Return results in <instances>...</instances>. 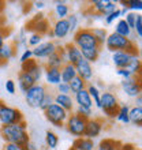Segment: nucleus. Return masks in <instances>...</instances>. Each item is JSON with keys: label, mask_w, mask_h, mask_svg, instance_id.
I'll list each match as a JSON object with an SVG mask.
<instances>
[{"label": "nucleus", "mask_w": 142, "mask_h": 150, "mask_svg": "<svg viewBox=\"0 0 142 150\" xmlns=\"http://www.w3.org/2000/svg\"><path fill=\"white\" fill-rule=\"evenodd\" d=\"M0 135L6 141V143H14L21 147H23L30 141L28 134V127L25 122L11 124V126H1Z\"/></svg>", "instance_id": "obj_1"}, {"label": "nucleus", "mask_w": 142, "mask_h": 150, "mask_svg": "<svg viewBox=\"0 0 142 150\" xmlns=\"http://www.w3.org/2000/svg\"><path fill=\"white\" fill-rule=\"evenodd\" d=\"M75 47H78L81 51L85 49H101V45L96 37L92 33V29L89 28H81L74 33V42Z\"/></svg>", "instance_id": "obj_2"}, {"label": "nucleus", "mask_w": 142, "mask_h": 150, "mask_svg": "<svg viewBox=\"0 0 142 150\" xmlns=\"http://www.w3.org/2000/svg\"><path fill=\"white\" fill-rule=\"evenodd\" d=\"M105 47L108 48V51H111L112 53L118 51H126L130 53H137V48H135L134 42L130 38L122 37L116 34V33H111L107 37Z\"/></svg>", "instance_id": "obj_3"}, {"label": "nucleus", "mask_w": 142, "mask_h": 150, "mask_svg": "<svg viewBox=\"0 0 142 150\" xmlns=\"http://www.w3.org/2000/svg\"><path fill=\"white\" fill-rule=\"evenodd\" d=\"M100 109H103L104 115L107 117H115L118 113L119 108H120V103H119L118 97L111 93V91H104L101 93V100H100Z\"/></svg>", "instance_id": "obj_4"}, {"label": "nucleus", "mask_w": 142, "mask_h": 150, "mask_svg": "<svg viewBox=\"0 0 142 150\" xmlns=\"http://www.w3.org/2000/svg\"><path fill=\"white\" fill-rule=\"evenodd\" d=\"M86 123H87L86 119H83L82 116L77 115L75 112H71V113L68 115V117H67V120H66V124H64V126H66L67 131L72 135V137L81 138V137H83V134H85Z\"/></svg>", "instance_id": "obj_5"}, {"label": "nucleus", "mask_w": 142, "mask_h": 150, "mask_svg": "<svg viewBox=\"0 0 142 150\" xmlns=\"http://www.w3.org/2000/svg\"><path fill=\"white\" fill-rule=\"evenodd\" d=\"M25 122L23 115L19 109L8 105H0V123L1 126H11V124H18V123Z\"/></svg>", "instance_id": "obj_6"}, {"label": "nucleus", "mask_w": 142, "mask_h": 150, "mask_svg": "<svg viewBox=\"0 0 142 150\" xmlns=\"http://www.w3.org/2000/svg\"><path fill=\"white\" fill-rule=\"evenodd\" d=\"M44 115H45L48 122L53 124L55 127H63L66 124V120H67L70 113L67 111H64L63 108H60L59 105L52 104L51 107L44 111Z\"/></svg>", "instance_id": "obj_7"}, {"label": "nucleus", "mask_w": 142, "mask_h": 150, "mask_svg": "<svg viewBox=\"0 0 142 150\" xmlns=\"http://www.w3.org/2000/svg\"><path fill=\"white\" fill-rule=\"evenodd\" d=\"M47 87L41 85V83H36L34 86H32L26 93H25V98L29 107L32 108H40L41 101L47 94Z\"/></svg>", "instance_id": "obj_8"}, {"label": "nucleus", "mask_w": 142, "mask_h": 150, "mask_svg": "<svg viewBox=\"0 0 142 150\" xmlns=\"http://www.w3.org/2000/svg\"><path fill=\"white\" fill-rule=\"evenodd\" d=\"M60 53L63 56L64 63H70L72 66H75L82 59V52L78 47H75L74 44H67L64 47H60Z\"/></svg>", "instance_id": "obj_9"}, {"label": "nucleus", "mask_w": 142, "mask_h": 150, "mask_svg": "<svg viewBox=\"0 0 142 150\" xmlns=\"http://www.w3.org/2000/svg\"><path fill=\"white\" fill-rule=\"evenodd\" d=\"M33 51V57L36 59H48L52 53H55L58 51V47L53 41H45V42H41L38 47H36L32 49Z\"/></svg>", "instance_id": "obj_10"}, {"label": "nucleus", "mask_w": 142, "mask_h": 150, "mask_svg": "<svg viewBox=\"0 0 142 150\" xmlns=\"http://www.w3.org/2000/svg\"><path fill=\"white\" fill-rule=\"evenodd\" d=\"M104 128V122L101 119H96L92 117L87 120L86 123V128H85V134L83 137L89 139H94L96 137H99L101 134V131Z\"/></svg>", "instance_id": "obj_11"}, {"label": "nucleus", "mask_w": 142, "mask_h": 150, "mask_svg": "<svg viewBox=\"0 0 142 150\" xmlns=\"http://www.w3.org/2000/svg\"><path fill=\"white\" fill-rule=\"evenodd\" d=\"M75 71H77V75H78L79 78L83 79L86 83L90 82L92 79H93V75H94L92 64L89 63V62H86L83 57L75 64Z\"/></svg>", "instance_id": "obj_12"}, {"label": "nucleus", "mask_w": 142, "mask_h": 150, "mask_svg": "<svg viewBox=\"0 0 142 150\" xmlns=\"http://www.w3.org/2000/svg\"><path fill=\"white\" fill-rule=\"evenodd\" d=\"M120 86H122V90L124 91L129 97H131V98H135V97L142 91L141 85H139L137 78L123 79L122 83H120Z\"/></svg>", "instance_id": "obj_13"}, {"label": "nucleus", "mask_w": 142, "mask_h": 150, "mask_svg": "<svg viewBox=\"0 0 142 150\" xmlns=\"http://www.w3.org/2000/svg\"><path fill=\"white\" fill-rule=\"evenodd\" d=\"M22 71H26L28 74L32 75L33 79L36 81V83H40V81H41V78L44 75V68L37 63V60H33V59L22 64Z\"/></svg>", "instance_id": "obj_14"}, {"label": "nucleus", "mask_w": 142, "mask_h": 150, "mask_svg": "<svg viewBox=\"0 0 142 150\" xmlns=\"http://www.w3.org/2000/svg\"><path fill=\"white\" fill-rule=\"evenodd\" d=\"M44 15H36V18L28 25V29L33 30L34 33L43 36V34H47L48 30H49V23L43 18Z\"/></svg>", "instance_id": "obj_15"}, {"label": "nucleus", "mask_w": 142, "mask_h": 150, "mask_svg": "<svg viewBox=\"0 0 142 150\" xmlns=\"http://www.w3.org/2000/svg\"><path fill=\"white\" fill-rule=\"evenodd\" d=\"M52 33H53V37L58 40H64L66 37L70 34V26H68L67 19H58L53 23V28H52Z\"/></svg>", "instance_id": "obj_16"}, {"label": "nucleus", "mask_w": 142, "mask_h": 150, "mask_svg": "<svg viewBox=\"0 0 142 150\" xmlns=\"http://www.w3.org/2000/svg\"><path fill=\"white\" fill-rule=\"evenodd\" d=\"M53 104L59 105L60 108H63L64 111H67L68 113H71L75 108L74 98L70 94H59L58 93L56 96H53Z\"/></svg>", "instance_id": "obj_17"}, {"label": "nucleus", "mask_w": 142, "mask_h": 150, "mask_svg": "<svg viewBox=\"0 0 142 150\" xmlns=\"http://www.w3.org/2000/svg\"><path fill=\"white\" fill-rule=\"evenodd\" d=\"M135 55V53H130V52L126 51H118L112 53V63L115 64V67L118 68H126V66L130 62L131 56Z\"/></svg>", "instance_id": "obj_18"}, {"label": "nucleus", "mask_w": 142, "mask_h": 150, "mask_svg": "<svg viewBox=\"0 0 142 150\" xmlns=\"http://www.w3.org/2000/svg\"><path fill=\"white\" fill-rule=\"evenodd\" d=\"M72 98H74V103L77 104V107L89 108V109L93 108V101H92L90 96H89V93H87L86 89H83V90L75 93Z\"/></svg>", "instance_id": "obj_19"}, {"label": "nucleus", "mask_w": 142, "mask_h": 150, "mask_svg": "<svg viewBox=\"0 0 142 150\" xmlns=\"http://www.w3.org/2000/svg\"><path fill=\"white\" fill-rule=\"evenodd\" d=\"M44 78L48 85L51 86H58L62 82V75H60V68H48L44 70Z\"/></svg>", "instance_id": "obj_20"}, {"label": "nucleus", "mask_w": 142, "mask_h": 150, "mask_svg": "<svg viewBox=\"0 0 142 150\" xmlns=\"http://www.w3.org/2000/svg\"><path fill=\"white\" fill-rule=\"evenodd\" d=\"M34 85H36V81L33 79V76L30 74H28L26 71H21L18 74V87H19L21 91L26 93Z\"/></svg>", "instance_id": "obj_21"}, {"label": "nucleus", "mask_w": 142, "mask_h": 150, "mask_svg": "<svg viewBox=\"0 0 142 150\" xmlns=\"http://www.w3.org/2000/svg\"><path fill=\"white\" fill-rule=\"evenodd\" d=\"M94 139H89L85 137L81 138H75V141L72 142V149L71 150H94Z\"/></svg>", "instance_id": "obj_22"}, {"label": "nucleus", "mask_w": 142, "mask_h": 150, "mask_svg": "<svg viewBox=\"0 0 142 150\" xmlns=\"http://www.w3.org/2000/svg\"><path fill=\"white\" fill-rule=\"evenodd\" d=\"M60 75H62V82L70 83L72 79L77 76V71H75V66L70 63H64L63 67L60 68Z\"/></svg>", "instance_id": "obj_23"}, {"label": "nucleus", "mask_w": 142, "mask_h": 150, "mask_svg": "<svg viewBox=\"0 0 142 150\" xmlns=\"http://www.w3.org/2000/svg\"><path fill=\"white\" fill-rule=\"evenodd\" d=\"M15 47L12 44L6 42L3 47L0 48V64H6L12 56L15 55Z\"/></svg>", "instance_id": "obj_24"}, {"label": "nucleus", "mask_w": 142, "mask_h": 150, "mask_svg": "<svg viewBox=\"0 0 142 150\" xmlns=\"http://www.w3.org/2000/svg\"><path fill=\"white\" fill-rule=\"evenodd\" d=\"M64 64L63 56L60 53V48H58V51L55 53H52L47 59V67L48 68H62Z\"/></svg>", "instance_id": "obj_25"}, {"label": "nucleus", "mask_w": 142, "mask_h": 150, "mask_svg": "<svg viewBox=\"0 0 142 150\" xmlns=\"http://www.w3.org/2000/svg\"><path fill=\"white\" fill-rule=\"evenodd\" d=\"M114 33H116V34H119V36H122V37H126V38H130L133 30H131L130 26L126 23V21L122 18V19H119L118 22H116V25H115Z\"/></svg>", "instance_id": "obj_26"}, {"label": "nucleus", "mask_w": 142, "mask_h": 150, "mask_svg": "<svg viewBox=\"0 0 142 150\" xmlns=\"http://www.w3.org/2000/svg\"><path fill=\"white\" fill-rule=\"evenodd\" d=\"M129 117H130V123H133L134 126L142 127V107L135 105V107L130 108Z\"/></svg>", "instance_id": "obj_27"}, {"label": "nucleus", "mask_w": 142, "mask_h": 150, "mask_svg": "<svg viewBox=\"0 0 142 150\" xmlns=\"http://www.w3.org/2000/svg\"><path fill=\"white\" fill-rule=\"evenodd\" d=\"M120 147H122V143L119 142V141H115V139H103L99 143L97 150H120Z\"/></svg>", "instance_id": "obj_28"}, {"label": "nucleus", "mask_w": 142, "mask_h": 150, "mask_svg": "<svg viewBox=\"0 0 142 150\" xmlns=\"http://www.w3.org/2000/svg\"><path fill=\"white\" fill-rule=\"evenodd\" d=\"M55 14L58 16V19H67V16L70 15V7L67 6V3H64V1H56Z\"/></svg>", "instance_id": "obj_29"}, {"label": "nucleus", "mask_w": 142, "mask_h": 150, "mask_svg": "<svg viewBox=\"0 0 142 150\" xmlns=\"http://www.w3.org/2000/svg\"><path fill=\"white\" fill-rule=\"evenodd\" d=\"M86 90L87 93H89V96H90L92 101H93V104H94L97 108H100L101 105H100V100H101V91L99 90V87L94 86L93 83H89L86 86Z\"/></svg>", "instance_id": "obj_30"}, {"label": "nucleus", "mask_w": 142, "mask_h": 150, "mask_svg": "<svg viewBox=\"0 0 142 150\" xmlns=\"http://www.w3.org/2000/svg\"><path fill=\"white\" fill-rule=\"evenodd\" d=\"M68 86H70V90H71V93L72 94H75V93H78V91H81V90H83V89H86V86H87V83L83 81V79H81L77 75L72 81H71L70 83H68Z\"/></svg>", "instance_id": "obj_31"}, {"label": "nucleus", "mask_w": 142, "mask_h": 150, "mask_svg": "<svg viewBox=\"0 0 142 150\" xmlns=\"http://www.w3.org/2000/svg\"><path fill=\"white\" fill-rule=\"evenodd\" d=\"M129 112H130V107L129 105H120L118 113H116V120L123 124H129L130 123V117H129Z\"/></svg>", "instance_id": "obj_32"}, {"label": "nucleus", "mask_w": 142, "mask_h": 150, "mask_svg": "<svg viewBox=\"0 0 142 150\" xmlns=\"http://www.w3.org/2000/svg\"><path fill=\"white\" fill-rule=\"evenodd\" d=\"M81 52H82L83 59L92 64V63H94V62H97L101 49H85V51H81Z\"/></svg>", "instance_id": "obj_33"}, {"label": "nucleus", "mask_w": 142, "mask_h": 150, "mask_svg": "<svg viewBox=\"0 0 142 150\" xmlns=\"http://www.w3.org/2000/svg\"><path fill=\"white\" fill-rule=\"evenodd\" d=\"M45 143L49 149H56L59 145V137L53 131H47L45 132Z\"/></svg>", "instance_id": "obj_34"}, {"label": "nucleus", "mask_w": 142, "mask_h": 150, "mask_svg": "<svg viewBox=\"0 0 142 150\" xmlns=\"http://www.w3.org/2000/svg\"><path fill=\"white\" fill-rule=\"evenodd\" d=\"M92 33H93V36L96 37V40L99 41L100 45L105 44L108 33H107V30L104 28H92Z\"/></svg>", "instance_id": "obj_35"}, {"label": "nucleus", "mask_w": 142, "mask_h": 150, "mask_svg": "<svg viewBox=\"0 0 142 150\" xmlns=\"http://www.w3.org/2000/svg\"><path fill=\"white\" fill-rule=\"evenodd\" d=\"M118 3L116 1H112V0H105V3H104V10H103V15L107 16L112 14L114 11L118 10Z\"/></svg>", "instance_id": "obj_36"}, {"label": "nucleus", "mask_w": 142, "mask_h": 150, "mask_svg": "<svg viewBox=\"0 0 142 150\" xmlns=\"http://www.w3.org/2000/svg\"><path fill=\"white\" fill-rule=\"evenodd\" d=\"M124 6L129 8V11H142V0H127Z\"/></svg>", "instance_id": "obj_37"}, {"label": "nucleus", "mask_w": 142, "mask_h": 150, "mask_svg": "<svg viewBox=\"0 0 142 150\" xmlns=\"http://www.w3.org/2000/svg\"><path fill=\"white\" fill-rule=\"evenodd\" d=\"M67 22H68V26H70V33H75L78 30L79 19L75 14H71V15L67 16Z\"/></svg>", "instance_id": "obj_38"}, {"label": "nucleus", "mask_w": 142, "mask_h": 150, "mask_svg": "<svg viewBox=\"0 0 142 150\" xmlns=\"http://www.w3.org/2000/svg\"><path fill=\"white\" fill-rule=\"evenodd\" d=\"M41 42H43V36H40L37 33H32L30 37L28 38V45H30V47H33V48L38 47Z\"/></svg>", "instance_id": "obj_39"}, {"label": "nucleus", "mask_w": 142, "mask_h": 150, "mask_svg": "<svg viewBox=\"0 0 142 150\" xmlns=\"http://www.w3.org/2000/svg\"><path fill=\"white\" fill-rule=\"evenodd\" d=\"M104 19H105V23L107 25H111V23H114L115 21L122 19V15H120V8H118L116 11H114L112 14H109V15L104 16Z\"/></svg>", "instance_id": "obj_40"}, {"label": "nucleus", "mask_w": 142, "mask_h": 150, "mask_svg": "<svg viewBox=\"0 0 142 150\" xmlns=\"http://www.w3.org/2000/svg\"><path fill=\"white\" fill-rule=\"evenodd\" d=\"M53 104V96L51 94V93H47L45 94V97L43 98V101H41V105H40V109H43V111H45L47 108H49Z\"/></svg>", "instance_id": "obj_41"}, {"label": "nucleus", "mask_w": 142, "mask_h": 150, "mask_svg": "<svg viewBox=\"0 0 142 150\" xmlns=\"http://www.w3.org/2000/svg\"><path fill=\"white\" fill-rule=\"evenodd\" d=\"M75 113L79 115V116H82V117H83V119H86V120L92 119V109H89V108L77 107V109H75Z\"/></svg>", "instance_id": "obj_42"}, {"label": "nucleus", "mask_w": 142, "mask_h": 150, "mask_svg": "<svg viewBox=\"0 0 142 150\" xmlns=\"http://www.w3.org/2000/svg\"><path fill=\"white\" fill-rule=\"evenodd\" d=\"M104 3H105V0H94V1H92V8H93V11L97 12L99 15H103Z\"/></svg>", "instance_id": "obj_43"}, {"label": "nucleus", "mask_w": 142, "mask_h": 150, "mask_svg": "<svg viewBox=\"0 0 142 150\" xmlns=\"http://www.w3.org/2000/svg\"><path fill=\"white\" fill-rule=\"evenodd\" d=\"M135 33H137V36L139 38H142V15L141 14H137V19H135V26L133 29Z\"/></svg>", "instance_id": "obj_44"}, {"label": "nucleus", "mask_w": 142, "mask_h": 150, "mask_svg": "<svg viewBox=\"0 0 142 150\" xmlns=\"http://www.w3.org/2000/svg\"><path fill=\"white\" fill-rule=\"evenodd\" d=\"M123 19L126 21V23L130 26V29L133 30L134 29V26H135V19H137V12H129Z\"/></svg>", "instance_id": "obj_45"}, {"label": "nucleus", "mask_w": 142, "mask_h": 150, "mask_svg": "<svg viewBox=\"0 0 142 150\" xmlns=\"http://www.w3.org/2000/svg\"><path fill=\"white\" fill-rule=\"evenodd\" d=\"M33 59V51L32 49H25L23 52H22V55H21V57H19V60H21V63L23 64V63H26V62H29V60H32Z\"/></svg>", "instance_id": "obj_46"}, {"label": "nucleus", "mask_w": 142, "mask_h": 150, "mask_svg": "<svg viewBox=\"0 0 142 150\" xmlns=\"http://www.w3.org/2000/svg\"><path fill=\"white\" fill-rule=\"evenodd\" d=\"M56 89H58V93H59V94H70L71 93L68 83H64V82H60L59 85L56 86Z\"/></svg>", "instance_id": "obj_47"}, {"label": "nucleus", "mask_w": 142, "mask_h": 150, "mask_svg": "<svg viewBox=\"0 0 142 150\" xmlns=\"http://www.w3.org/2000/svg\"><path fill=\"white\" fill-rule=\"evenodd\" d=\"M15 90H16V85L12 79H8L6 81V91L10 93V94H15Z\"/></svg>", "instance_id": "obj_48"}, {"label": "nucleus", "mask_w": 142, "mask_h": 150, "mask_svg": "<svg viewBox=\"0 0 142 150\" xmlns=\"http://www.w3.org/2000/svg\"><path fill=\"white\" fill-rule=\"evenodd\" d=\"M116 74H118L120 78H123V79H130V78H133V75L127 71L126 68H119L118 71H116Z\"/></svg>", "instance_id": "obj_49"}, {"label": "nucleus", "mask_w": 142, "mask_h": 150, "mask_svg": "<svg viewBox=\"0 0 142 150\" xmlns=\"http://www.w3.org/2000/svg\"><path fill=\"white\" fill-rule=\"evenodd\" d=\"M3 150H23V149L18 146V145H14V143H6Z\"/></svg>", "instance_id": "obj_50"}, {"label": "nucleus", "mask_w": 142, "mask_h": 150, "mask_svg": "<svg viewBox=\"0 0 142 150\" xmlns=\"http://www.w3.org/2000/svg\"><path fill=\"white\" fill-rule=\"evenodd\" d=\"M6 44V32L3 28H0V48Z\"/></svg>", "instance_id": "obj_51"}, {"label": "nucleus", "mask_w": 142, "mask_h": 150, "mask_svg": "<svg viewBox=\"0 0 142 150\" xmlns=\"http://www.w3.org/2000/svg\"><path fill=\"white\" fill-rule=\"evenodd\" d=\"M22 149H23V150H38V147L36 146L33 142H30V141H29V142L26 143V145H25Z\"/></svg>", "instance_id": "obj_52"}, {"label": "nucleus", "mask_w": 142, "mask_h": 150, "mask_svg": "<svg viewBox=\"0 0 142 150\" xmlns=\"http://www.w3.org/2000/svg\"><path fill=\"white\" fill-rule=\"evenodd\" d=\"M34 7L37 8V10H43L44 7H45V1H41V0H40V1H34Z\"/></svg>", "instance_id": "obj_53"}, {"label": "nucleus", "mask_w": 142, "mask_h": 150, "mask_svg": "<svg viewBox=\"0 0 142 150\" xmlns=\"http://www.w3.org/2000/svg\"><path fill=\"white\" fill-rule=\"evenodd\" d=\"M135 104H137V107H142V91L135 97Z\"/></svg>", "instance_id": "obj_54"}, {"label": "nucleus", "mask_w": 142, "mask_h": 150, "mask_svg": "<svg viewBox=\"0 0 142 150\" xmlns=\"http://www.w3.org/2000/svg\"><path fill=\"white\" fill-rule=\"evenodd\" d=\"M120 150H134V147L131 146V145H122Z\"/></svg>", "instance_id": "obj_55"}, {"label": "nucleus", "mask_w": 142, "mask_h": 150, "mask_svg": "<svg viewBox=\"0 0 142 150\" xmlns=\"http://www.w3.org/2000/svg\"><path fill=\"white\" fill-rule=\"evenodd\" d=\"M138 57H139V59H141V62H142V49H141V51H139V55H138Z\"/></svg>", "instance_id": "obj_56"}, {"label": "nucleus", "mask_w": 142, "mask_h": 150, "mask_svg": "<svg viewBox=\"0 0 142 150\" xmlns=\"http://www.w3.org/2000/svg\"><path fill=\"white\" fill-rule=\"evenodd\" d=\"M0 105H3V104H1V103H0Z\"/></svg>", "instance_id": "obj_57"}, {"label": "nucleus", "mask_w": 142, "mask_h": 150, "mask_svg": "<svg viewBox=\"0 0 142 150\" xmlns=\"http://www.w3.org/2000/svg\"><path fill=\"white\" fill-rule=\"evenodd\" d=\"M1 7H3V6H1ZM1 7H0V10H1Z\"/></svg>", "instance_id": "obj_58"}]
</instances>
